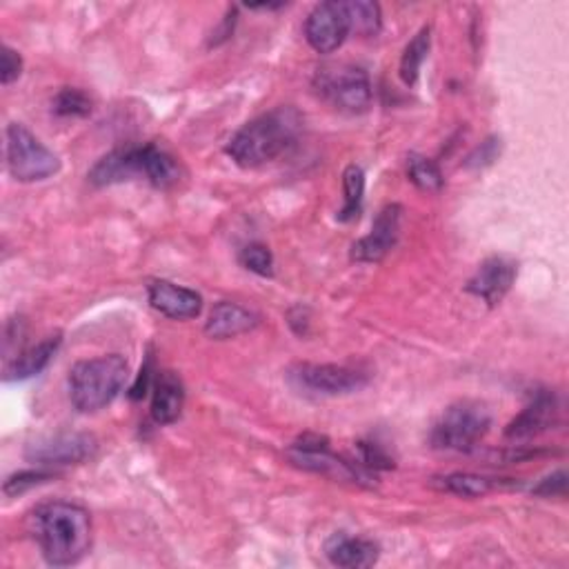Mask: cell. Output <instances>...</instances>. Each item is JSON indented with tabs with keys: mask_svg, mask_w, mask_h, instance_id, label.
I'll return each instance as SVG.
<instances>
[{
	"mask_svg": "<svg viewBox=\"0 0 569 569\" xmlns=\"http://www.w3.org/2000/svg\"><path fill=\"white\" fill-rule=\"evenodd\" d=\"M34 534L50 565L70 567L81 562L92 547V518L76 503H45L34 512Z\"/></svg>",
	"mask_w": 569,
	"mask_h": 569,
	"instance_id": "6da1fadb",
	"label": "cell"
},
{
	"mask_svg": "<svg viewBox=\"0 0 569 569\" xmlns=\"http://www.w3.org/2000/svg\"><path fill=\"white\" fill-rule=\"evenodd\" d=\"M303 129V116L294 107H276L239 129L228 154L241 167H261L285 154Z\"/></svg>",
	"mask_w": 569,
	"mask_h": 569,
	"instance_id": "7a4b0ae2",
	"label": "cell"
},
{
	"mask_svg": "<svg viewBox=\"0 0 569 569\" xmlns=\"http://www.w3.org/2000/svg\"><path fill=\"white\" fill-rule=\"evenodd\" d=\"M129 180H147L158 189H169L180 180V165L160 147L140 145L103 156L89 171V182L98 187Z\"/></svg>",
	"mask_w": 569,
	"mask_h": 569,
	"instance_id": "3957f363",
	"label": "cell"
},
{
	"mask_svg": "<svg viewBox=\"0 0 569 569\" xmlns=\"http://www.w3.org/2000/svg\"><path fill=\"white\" fill-rule=\"evenodd\" d=\"M129 365L123 356L109 354L81 360L70 371V399L81 414H94L112 405L127 386Z\"/></svg>",
	"mask_w": 569,
	"mask_h": 569,
	"instance_id": "277c9868",
	"label": "cell"
},
{
	"mask_svg": "<svg viewBox=\"0 0 569 569\" xmlns=\"http://www.w3.org/2000/svg\"><path fill=\"white\" fill-rule=\"evenodd\" d=\"M492 417L483 403L461 401L450 405L434 423L430 443L445 452H472L489 432Z\"/></svg>",
	"mask_w": 569,
	"mask_h": 569,
	"instance_id": "5b68a950",
	"label": "cell"
},
{
	"mask_svg": "<svg viewBox=\"0 0 569 569\" xmlns=\"http://www.w3.org/2000/svg\"><path fill=\"white\" fill-rule=\"evenodd\" d=\"M8 169L19 182H39L61 169V158L45 147L25 125L8 127Z\"/></svg>",
	"mask_w": 569,
	"mask_h": 569,
	"instance_id": "8992f818",
	"label": "cell"
},
{
	"mask_svg": "<svg viewBox=\"0 0 569 569\" xmlns=\"http://www.w3.org/2000/svg\"><path fill=\"white\" fill-rule=\"evenodd\" d=\"M316 92L336 109L362 114L371 105V83L365 70L356 65H327L316 72Z\"/></svg>",
	"mask_w": 569,
	"mask_h": 569,
	"instance_id": "52a82bcc",
	"label": "cell"
},
{
	"mask_svg": "<svg viewBox=\"0 0 569 569\" xmlns=\"http://www.w3.org/2000/svg\"><path fill=\"white\" fill-rule=\"evenodd\" d=\"M289 378L298 390L309 394H320V397L354 394L369 383V376L356 367L314 365V362L296 365L289 371Z\"/></svg>",
	"mask_w": 569,
	"mask_h": 569,
	"instance_id": "ba28073f",
	"label": "cell"
},
{
	"mask_svg": "<svg viewBox=\"0 0 569 569\" xmlns=\"http://www.w3.org/2000/svg\"><path fill=\"white\" fill-rule=\"evenodd\" d=\"M292 463H296L303 470L334 476L338 481H351V483H362L369 478L362 465L347 463L345 459L331 454L329 445L325 439L318 436H303L298 443L292 445L289 450Z\"/></svg>",
	"mask_w": 569,
	"mask_h": 569,
	"instance_id": "9c48e42d",
	"label": "cell"
},
{
	"mask_svg": "<svg viewBox=\"0 0 569 569\" xmlns=\"http://www.w3.org/2000/svg\"><path fill=\"white\" fill-rule=\"evenodd\" d=\"M351 32L349 17L345 10V0H327L312 10L305 23V39L318 54H331L336 52L347 34Z\"/></svg>",
	"mask_w": 569,
	"mask_h": 569,
	"instance_id": "30bf717a",
	"label": "cell"
},
{
	"mask_svg": "<svg viewBox=\"0 0 569 569\" xmlns=\"http://www.w3.org/2000/svg\"><path fill=\"white\" fill-rule=\"evenodd\" d=\"M96 452V441L89 434H56L39 439L28 447V461L43 467L81 465Z\"/></svg>",
	"mask_w": 569,
	"mask_h": 569,
	"instance_id": "8fae6325",
	"label": "cell"
},
{
	"mask_svg": "<svg viewBox=\"0 0 569 569\" xmlns=\"http://www.w3.org/2000/svg\"><path fill=\"white\" fill-rule=\"evenodd\" d=\"M401 212L403 210L399 206H388L381 214H378L371 225V234H367L365 239L351 245V261L356 263L383 261L399 241Z\"/></svg>",
	"mask_w": 569,
	"mask_h": 569,
	"instance_id": "7c38bea8",
	"label": "cell"
},
{
	"mask_svg": "<svg viewBox=\"0 0 569 569\" xmlns=\"http://www.w3.org/2000/svg\"><path fill=\"white\" fill-rule=\"evenodd\" d=\"M149 305L167 318L189 320L203 312V296L189 287H180L169 281H151L147 285Z\"/></svg>",
	"mask_w": 569,
	"mask_h": 569,
	"instance_id": "4fadbf2b",
	"label": "cell"
},
{
	"mask_svg": "<svg viewBox=\"0 0 569 569\" xmlns=\"http://www.w3.org/2000/svg\"><path fill=\"white\" fill-rule=\"evenodd\" d=\"M516 281V265L509 259H487L467 283V292L485 301L489 307L498 305Z\"/></svg>",
	"mask_w": 569,
	"mask_h": 569,
	"instance_id": "5bb4252c",
	"label": "cell"
},
{
	"mask_svg": "<svg viewBox=\"0 0 569 569\" xmlns=\"http://www.w3.org/2000/svg\"><path fill=\"white\" fill-rule=\"evenodd\" d=\"M558 419V401L554 394L540 392L505 430V439L523 443L551 430Z\"/></svg>",
	"mask_w": 569,
	"mask_h": 569,
	"instance_id": "9a60e30c",
	"label": "cell"
},
{
	"mask_svg": "<svg viewBox=\"0 0 569 569\" xmlns=\"http://www.w3.org/2000/svg\"><path fill=\"white\" fill-rule=\"evenodd\" d=\"M325 556L336 567L365 569V567L376 565L378 556H381V549H378V545L373 540H369V538L336 534V536H331L327 540Z\"/></svg>",
	"mask_w": 569,
	"mask_h": 569,
	"instance_id": "2e32d148",
	"label": "cell"
},
{
	"mask_svg": "<svg viewBox=\"0 0 569 569\" xmlns=\"http://www.w3.org/2000/svg\"><path fill=\"white\" fill-rule=\"evenodd\" d=\"M185 405V388L173 371H158L151 383V419L158 425L178 421Z\"/></svg>",
	"mask_w": 569,
	"mask_h": 569,
	"instance_id": "e0dca14e",
	"label": "cell"
},
{
	"mask_svg": "<svg viewBox=\"0 0 569 569\" xmlns=\"http://www.w3.org/2000/svg\"><path fill=\"white\" fill-rule=\"evenodd\" d=\"M259 320L261 318L252 309H247L239 303L223 301L212 309L210 320L206 325V334L214 340H228V338H236V336L252 331L259 325Z\"/></svg>",
	"mask_w": 569,
	"mask_h": 569,
	"instance_id": "ac0fdd59",
	"label": "cell"
},
{
	"mask_svg": "<svg viewBox=\"0 0 569 569\" xmlns=\"http://www.w3.org/2000/svg\"><path fill=\"white\" fill-rule=\"evenodd\" d=\"M59 347H61V336L56 334V336H48L45 340H41L34 347L19 351L6 365V381L8 383L28 381V378L41 373L50 365V360L54 358Z\"/></svg>",
	"mask_w": 569,
	"mask_h": 569,
	"instance_id": "d6986e66",
	"label": "cell"
},
{
	"mask_svg": "<svg viewBox=\"0 0 569 569\" xmlns=\"http://www.w3.org/2000/svg\"><path fill=\"white\" fill-rule=\"evenodd\" d=\"M343 192H345V206L338 212V219L343 223H349L358 219L365 197V171L358 165H349L343 173Z\"/></svg>",
	"mask_w": 569,
	"mask_h": 569,
	"instance_id": "ffe728a7",
	"label": "cell"
},
{
	"mask_svg": "<svg viewBox=\"0 0 569 569\" xmlns=\"http://www.w3.org/2000/svg\"><path fill=\"white\" fill-rule=\"evenodd\" d=\"M430 28H423L405 48L403 59H401V78L408 87H414L419 76H421V67L430 54Z\"/></svg>",
	"mask_w": 569,
	"mask_h": 569,
	"instance_id": "44dd1931",
	"label": "cell"
},
{
	"mask_svg": "<svg viewBox=\"0 0 569 569\" xmlns=\"http://www.w3.org/2000/svg\"><path fill=\"white\" fill-rule=\"evenodd\" d=\"M439 487L450 492V494L463 496V498H481V496L494 492L498 487V483L494 478H485V476H478V474L456 472V474L443 476Z\"/></svg>",
	"mask_w": 569,
	"mask_h": 569,
	"instance_id": "7402d4cb",
	"label": "cell"
},
{
	"mask_svg": "<svg viewBox=\"0 0 569 569\" xmlns=\"http://www.w3.org/2000/svg\"><path fill=\"white\" fill-rule=\"evenodd\" d=\"M351 32L360 36H373L381 32V8L367 0H347L345 3Z\"/></svg>",
	"mask_w": 569,
	"mask_h": 569,
	"instance_id": "603a6c76",
	"label": "cell"
},
{
	"mask_svg": "<svg viewBox=\"0 0 569 569\" xmlns=\"http://www.w3.org/2000/svg\"><path fill=\"white\" fill-rule=\"evenodd\" d=\"M408 176L419 189H423V192H441L445 182L441 167L434 160L419 154H412L408 158Z\"/></svg>",
	"mask_w": 569,
	"mask_h": 569,
	"instance_id": "cb8c5ba5",
	"label": "cell"
},
{
	"mask_svg": "<svg viewBox=\"0 0 569 569\" xmlns=\"http://www.w3.org/2000/svg\"><path fill=\"white\" fill-rule=\"evenodd\" d=\"M54 114L65 116V118H83L92 114V98L74 87H65L54 96L52 103Z\"/></svg>",
	"mask_w": 569,
	"mask_h": 569,
	"instance_id": "d4e9b609",
	"label": "cell"
},
{
	"mask_svg": "<svg viewBox=\"0 0 569 569\" xmlns=\"http://www.w3.org/2000/svg\"><path fill=\"white\" fill-rule=\"evenodd\" d=\"M241 265L259 276H272L274 272V256L272 252L261 245V243H252L247 247H243L241 252Z\"/></svg>",
	"mask_w": 569,
	"mask_h": 569,
	"instance_id": "484cf974",
	"label": "cell"
},
{
	"mask_svg": "<svg viewBox=\"0 0 569 569\" xmlns=\"http://www.w3.org/2000/svg\"><path fill=\"white\" fill-rule=\"evenodd\" d=\"M54 478V474L52 472H48V470H30V472H19V474H14V476H10L8 481H6V485H3V492H6V496H21V494H25L28 489H32V487H36V485H41V483H48V481H52Z\"/></svg>",
	"mask_w": 569,
	"mask_h": 569,
	"instance_id": "4316f807",
	"label": "cell"
},
{
	"mask_svg": "<svg viewBox=\"0 0 569 569\" xmlns=\"http://www.w3.org/2000/svg\"><path fill=\"white\" fill-rule=\"evenodd\" d=\"M358 450H360V459H362V467L365 470H392L394 467V461L378 447L376 443H358Z\"/></svg>",
	"mask_w": 569,
	"mask_h": 569,
	"instance_id": "83f0119b",
	"label": "cell"
},
{
	"mask_svg": "<svg viewBox=\"0 0 569 569\" xmlns=\"http://www.w3.org/2000/svg\"><path fill=\"white\" fill-rule=\"evenodd\" d=\"M23 72V59L19 56L17 50L12 48H3V54H0V83L3 85H12Z\"/></svg>",
	"mask_w": 569,
	"mask_h": 569,
	"instance_id": "f1b7e54d",
	"label": "cell"
},
{
	"mask_svg": "<svg viewBox=\"0 0 569 569\" xmlns=\"http://www.w3.org/2000/svg\"><path fill=\"white\" fill-rule=\"evenodd\" d=\"M565 487H567V476H565V472H556V474H551V476H547L536 489H534V494H538V496H556V494H565Z\"/></svg>",
	"mask_w": 569,
	"mask_h": 569,
	"instance_id": "f546056e",
	"label": "cell"
},
{
	"mask_svg": "<svg viewBox=\"0 0 569 569\" xmlns=\"http://www.w3.org/2000/svg\"><path fill=\"white\" fill-rule=\"evenodd\" d=\"M496 154H498V149H496V140H485V143L476 149V154H474V156H470V162L487 165V162H492V160L496 158Z\"/></svg>",
	"mask_w": 569,
	"mask_h": 569,
	"instance_id": "4dcf8cb0",
	"label": "cell"
},
{
	"mask_svg": "<svg viewBox=\"0 0 569 569\" xmlns=\"http://www.w3.org/2000/svg\"><path fill=\"white\" fill-rule=\"evenodd\" d=\"M21 327H23V320L19 318V320H17V338H21V336H23V329H21ZM12 340H14V338H12V327L8 325V331H6V345H10Z\"/></svg>",
	"mask_w": 569,
	"mask_h": 569,
	"instance_id": "1f68e13d",
	"label": "cell"
}]
</instances>
